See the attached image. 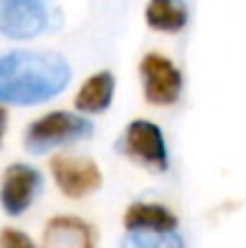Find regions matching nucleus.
<instances>
[{"mask_svg":"<svg viewBox=\"0 0 246 248\" xmlns=\"http://www.w3.org/2000/svg\"><path fill=\"white\" fill-rule=\"evenodd\" d=\"M73 78L70 63L51 51H10L0 58V101L36 106L61 94Z\"/></svg>","mask_w":246,"mask_h":248,"instance_id":"nucleus-1","label":"nucleus"},{"mask_svg":"<svg viewBox=\"0 0 246 248\" xmlns=\"http://www.w3.org/2000/svg\"><path fill=\"white\" fill-rule=\"evenodd\" d=\"M94 125L89 118L70 111H51L27 125L24 133V147L32 155H44L56 147H66L73 142L87 140L92 135Z\"/></svg>","mask_w":246,"mask_h":248,"instance_id":"nucleus-2","label":"nucleus"},{"mask_svg":"<svg viewBox=\"0 0 246 248\" xmlns=\"http://www.w3.org/2000/svg\"><path fill=\"white\" fill-rule=\"evenodd\" d=\"M121 152L135 162V164L145 166L150 171H160L164 173L169 169V150H166V140H164L160 125H155L152 121H133L128 123L121 142H118Z\"/></svg>","mask_w":246,"mask_h":248,"instance_id":"nucleus-3","label":"nucleus"},{"mask_svg":"<svg viewBox=\"0 0 246 248\" xmlns=\"http://www.w3.org/2000/svg\"><path fill=\"white\" fill-rule=\"evenodd\" d=\"M51 24L46 0H0V31L7 39L27 41L44 34Z\"/></svg>","mask_w":246,"mask_h":248,"instance_id":"nucleus-4","label":"nucleus"},{"mask_svg":"<svg viewBox=\"0 0 246 248\" xmlns=\"http://www.w3.org/2000/svg\"><path fill=\"white\" fill-rule=\"evenodd\" d=\"M140 80H143L145 99L155 106L176 104L183 89L181 70L160 53H148L140 61Z\"/></svg>","mask_w":246,"mask_h":248,"instance_id":"nucleus-5","label":"nucleus"},{"mask_svg":"<svg viewBox=\"0 0 246 248\" xmlns=\"http://www.w3.org/2000/svg\"><path fill=\"white\" fill-rule=\"evenodd\" d=\"M51 173L66 198H84L101 188V171L97 162L80 155H58L51 159Z\"/></svg>","mask_w":246,"mask_h":248,"instance_id":"nucleus-6","label":"nucleus"},{"mask_svg":"<svg viewBox=\"0 0 246 248\" xmlns=\"http://www.w3.org/2000/svg\"><path fill=\"white\" fill-rule=\"evenodd\" d=\"M41 190V173L39 169L29 164H12L2 173V188H0V202L5 215L17 217L29 210L34 198Z\"/></svg>","mask_w":246,"mask_h":248,"instance_id":"nucleus-7","label":"nucleus"},{"mask_svg":"<svg viewBox=\"0 0 246 248\" xmlns=\"http://www.w3.org/2000/svg\"><path fill=\"white\" fill-rule=\"evenodd\" d=\"M41 248H97V241L92 227L84 219L61 215L49 219L41 236Z\"/></svg>","mask_w":246,"mask_h":248,"instance_id":"nucleus-8","label":"nucleus"},{"mask_svg":"<svg viewBox=\"0 0 246 248\" xmlns=\"http://www.w3.org/2000/svg\"><path fill=\"white\" fill-rule=\"evenodd\" d=\"M126 232H176V215L164 205L155 202H133L123 215Z\"/></svg>","mask_w":246,"mask_h":248,"instance_id":"nucleus-9","label":"nucleus"},{"mask_svg":"<svg viewBox=\"0 0 246 248\" xmlns=\"http://www.w3.org/2000/svg\"><path fill=\"white\" fill-rule=\"evenodd\" d=\"M114 89H116V80L109 70L94 73L92 78H87L84 84L78 89L75 96V108L82 113H104L111 106L114 99Z\"/></svg>","mask_w":246,"mask_h":248,"instance_id":"nucleus-10","label":"nucleus"},{"mask_svg":"<svg viewBox=\"0 0 246 248\" xmlns=\"http://www.w3.org/2000/svg\"><path fill=\"white\" fill-rule=\"evenodd\" d=\"M145 22L155 31H181L188 24V5L183 0H150L145 5Z\"/></svg>","mask_w":246,"mask_h":248,"instance_id":"nucleus-11","label":"nucleus"},{"mask_svg":"<svg viewBox=\"0 0 246 248\" xmlns=\"http://www.w3.org/2000/svg\"><path fill=\"white\" fill-rule=\"evenodd\" d=\"M121 248H183V239L176 232H128Z\"/></svg>","mask_w":246,"mask_h":248,"instance_id":"nucleus-12","label":"nucleus"},{"mask_svg":"<svg viewBox=\"0 0 246 248\" xmlns=\"http://www.w3.org/2000/svg\"><path fill=\"white\" fill-rule=\"evenodd\" d=\"M0 248H36L34 246V241L24 234V232H19V229H2V234H0Z\"/></svg>","mask_w":246,"mask_h":248,"instance_id":"nucleus-13","label":"nucleus"}]
</instances>
